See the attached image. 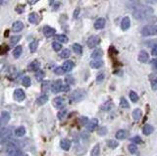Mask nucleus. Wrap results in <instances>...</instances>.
Listing matches in <instances>:
<instances>
[{
    "label": "nucleus",
    "mask_w": 157,
    "mask_h": 156,
    "mask_svg": "<svg viewBox=\"0 0 157 156\" xmlns=\"http://www.w3.org/2000/svg\"><path fill=\"white\" fill-rule=\"evenodd\" d=\"M104 78H105V75H104V73L101 72V73H99V74L96 76V79H95V81H96V82H98V84H99V82L104 81Z\"/></svg>",
    "instance_id": "obj_45"
},
{
    "label": "nucleus",
    "mask_w": 157,
    "mask_h": 156,
    "mask_svg": "<svg viewBox=\"0 0 157 156\" xmlns=\"http://www.w3.org/2000/svg\"><path fill=\"white\" fill-rule=\"evenodd\" d=\"M55 38H56V40L58 42H60V43H67L68 40H69V39H68V36L65 35H57Z\"/></svg>",
    "instance_id": "obj_30"
},
{
    "label": "nucleus",
    "mask_w": 157,
    "mask_h": 156,
    "mask_svg": "<svg viewBox=\"0 0 157 156\" xmlns=\"http://www.w3.org/2000/svg\"><path fill=\"white\" fill-rule=\"evenodd\" d=\"M141 117H143V112H141V110L140 109H135L134 111H133V118H134V120L135 121H138V120H140Z\"/></svg>",
    "instance_id": "obj_23"
},
{
    "label": "nucleus",
    "mask_w": 157,
    "mask_h": 156,
    "mask_svg": "<svg viewBox=\"0 0 157 156\" xmlns=\"http://www.w3.org/2000/svg\"><path fill=\"white\" fill-rule=\"evenodd\" d=\"M9 120H10V113L7 111H3L1 113V115H0V121H1V123L6 124L8 123Z\"/></svg>",
    "instance_id": "obj_21"
},
{
    "label": "nucleus",
    "mask_w": 157,
    "mask_h": 156,
    "mask_svg": "<svg viewBox=\"0 0 157 156\" xmlns=\"http://www.w3.org/2000/svg\"><path fill=\"white\" fill-rule=\"evenodd\" d=\"M22 52H23V47L21 45H18V46L15 47V49L13 51V56L17 59V58H19L22 55Z\"/></svg>",
    "instance_id": "obj_27"
},
{
    "label": "nucleus",
    "mask_w": 157,
    "mask_h": 156,
    "mask_svg": "<svg viewBox=\"0 0 157 156\" xmlns=\"http://www.w3.org/2000/svg\"><path fill=\"white\" fill-rule=\"evenodd\" d=\"M70 90V84H63V87H62V91H64V92H67V91Z\"/></svg>",
    "instance_id": "obj_53"
},
{
    "label": "nucleus",
    "mask_w": 157,
    "mask_h": 156,
    "mask_svg": "<svg viewBox=\"0 0 157 156\" xmlns=\"http://www.w3.org/2000/svg\"><path fill=\"white\" fill-rule=\"evenodd\" d=\"M120 107H122L123 109H128L130 107V104L125 97H121V99H120Z\"/></svg>",
    "instance_id": "obj_33"
},
{
    "label": "nucleus",
    "mask_w": 157,
    "mask_h": 156,
    "mask_svg": "<svg viewBox=\"0 0 157 156\" xmlns=\"http://www.w3.org/2000/svg\"><path fill=\"white\" fill-rule=\"evenodd\" d=\"M128 149L131 154H135V152L137 151V146L135 143H131L130 145H128Z\"/></svg>",
    "instance_id": "obj_39"
},
{
    "label": "nucleus",
    "mask_w": 157,
    "mask_h": 156,
    "mask_svg": "<svg viewBox=\"0 0 157 156\" xmlns=\"http://www.w3.org/2000/svg\"><path fill=\"white\" fill-rule=\"evenodd\" d=\"M104 65V62L101 59H94L90 63V66L92 69H100Z\"/></svg>",
    "instance_id": "obj_16"
},
{
    "label": "nucleus",
    "mask_w": 157,
    "mask_h": 156,
    "mask_svg": "<svg viewBox=\"0 0 157 156\" xmlns=\"http://www.w3.org/2000/svg\"><path fill=\"white\" fill-rule=\"evenodd\" d=\"M131 26V20L129 17H124L121 22V29L123 30H128Z\"/></svg>",
    "instance_id": "obj_15"
},
{
    "label": "nucleus",
    "mask_w": 157,
    "mask_h": 156,
    "mask_svg": "<svg viewBox=\"0 0 157 156\" xmlns=\"http://www.w3.org/2000/svg\"><path fill=\"white\" fill-rule=\"evenodd\" d=\"M66 114H67L66 110H61V111L58 112L57 117H58V119H59V120H63V119L66 117Z\"/></svg>",
    "instance_id": "obj_44"
},
{
    "label": "nucleus",
    "mask_w": 157,
    "mask_h": 156,
    "mask_svg": "<svg viewBox=\"0 0 157 156\" xmlns=\"http://www.w3.org/2000/svg\"><path fill=\"white\" fill-rule=\"evenodd\" d=\"M154 13L152 7L145 5H140L137 7L133 12V17L137 21H143L146 20L147 18H150L152 16V14Z\"/></svg>",
    "instance_id": "obj_1"
},
{
    "label": "nucleus",
    "mask_w": 157,
    "mask_h": 156,
    "mask_svg": "<svg viewBox=\"0 0 157 156\" xmlns=\"http://www.w3.org/2000/svg\"><path fill=\"white\" fill-rule=\"evenodd\" d=\"M102 55H103V51L101 50L100 48H97V49H95L91 53V57L93 58V59H100V58L102 57Z\"/></svg>",
    "instance_id": "obj_25"
},
{
    "label": "nucleus",
    "mask_w": 157,
    "mask_h": 156,
    "mask_svg": "<svg viewBox=\"0 0 157 156\" xmlns=\"http://www.w3.org/2000/svg\"><path fill=\"white\" fill-rule=\"evenodd\" d=\"M49 87H50V82L49 81H43L41 84V90L45 92V91H47L49 90Z\"/></svg>",
    "instance_id": "obj_40"
},
{
    "label": "nucleus",
    "mask_w": 157,
    "mask_h": 156,
    "mask_svg": "<svg viewBox=\"0 0 157 156\" xmlns=\"http://www.w3.org/2000/svg\"><path fill=\"white\" fill-rule=\"evenodd\" d=\"M14 99L17 100V101H23V100L26 98V93L22 88H17V90H14L13 93Z\"/></svg>",
    "instance_id": "obj_7"
},
{
    "label": "nucleus",
    "mask_w": 157,
    "mask_h": 156,
    "mask_svg": "<svg viewBox=\"0 0 157 156\" xmlns=\"http://www.w3.org/2000/svg\"><path fill=\"white\" fill-rule=\"evenodd\" d=\"M24 23L21 22V21H16V22L13 23V25H12V30H13L14 32H22L24 30Z\"/></svg>",
    "instance_id": "obj_9"
},
{
    "label": "nucleus",
    "mask_w": 157,
    "mask_h": 156,
    "mask_svg": "<svg viewBox=\"0 0 157 156\" xmlns=\"http://www.w3.org/2000/svg\"><path fill=\"white\" fill-rule=\"evenodd\" d=\"M145 2H147L148 4H156L157 0H145Z\"/></svg>",
    "instance_id": "obj_54"
},
{
    "label": "nucleus",
    "mask_w": 157,
    "mask_h": 156,
    "mask_svg": "<svg viewBox=\"0 0 157 156\" xmlns=\"http://www.w3.org/2000/svg\"><path fill=\"white\" fill-rule=\"evenodd\" d=\"M129 96H130V99L132 100V102H137L138 101V95H137V93L135 92V91H130V94H129Z\"/></svg>",
    "instance_id": "obj_37"
},
{
    "label": "nucleus",
    "mask_w": 157,
    "mask_h": 156,
    "mask_svg": "<svg viewBox=\"0 0 157 156\" xmlns=\"http://www.w3.org/2000/svg\"><path fill=\"white\" fill-rule=\"evenodd\" d=\"M149 59V55L145 50H141L138 53V61L140 63H146Z\"/></svg>",
    "instance_id": "obj_12"
},
{
    "label": "nucleus",
    "mask_w": 157,
    "mask_h": 156,
    "mask_svg": "<svg viewBox=\"0 0 157 156\" xmlns=\"http://www.w3.org/2000/svg\"><path fill=\"white\" fill-rule=\"evenodd\" d=\"M48 95L46 93H43V94H41V96L38 97V99H36V104L39 106H41V105H44V104L48 101Z\"/></svg>",
    "instance_id": "obj_20"
},
{
    "label": "nucleus",
    "mask_w": 157,
    "mask_h": 156,
    "mask_svg": "<svg viewBox=\"0 0 157 156\" xmlns=\"http://www.w3.org/2000/svg\"><path fill=\"white\" fill-rule=\"evenodd\" d=\"M97 126H98V120H97L96 118H93V119H91V120L88 123L87 129H88V131H93L95 129H96Z\"/></svg>",
    "instance_id": "obj_11"
},
{
    "label": "nucleus",
    "mask_w": 157,
    "mask_h": 156,
    "mask_svg": "<svg viewBox=\"0 0 157 156\" xmlns=\"http://www.w3.org/2000/svg\"><path fill=\"white\" fill-rule=\"evenodd\" d=\"M99 42H100L99 36H97V35H91V36H90V38H88L87 45H88V48L92 49V48L96 47V45L99 44Z\"/></svg>",
    "instance_id": "obj_5"
},
{
    "label": "nucleus",
    "mask_w": 157,
    "mask_h": 156,
    "mask_svg": "<svg viewBox=\"0 0 157 156\" xmlns=\"http://www.w3.org/2000/svg\"><path fill=\"white\" fill-rule=\"evenodd\" d=\"M20 39H21V35H14V36H12L11 39H10L11 44L12 45H15V44L18 43V42L20 41Z\"/></svg>",
    "instance_id": "obj_42"
},
{
    "label": "nucleus",
    "mask_w": 157,
    "mask_h": 156,
    "mask_svg": "<svg viewBox=\"0 0 157 156\" xmlns=\"http://www.w3.org/2000/svg\"><path fill=\"white\" fill-rule=\"evenodd\" d=\"M54 73L57 75H63L64 73H65V71H64V69L62 67H57V68L54 69Z\"/></svg>",
    "instance_id": "obj_47"
},
{
    "label": "nucleus",
    "mask_w": 157,
    "mask_h": 156,
    "mask_svg": "<svg viewBox=\"0 0 157 156\" xmlns=\"http://www.w3.org/2000/svg\"><path fill=\"white\" fill-rule=\"evenodd\" d=\"M151 54L153 56H157V43H155L151 48Z\"/></svg>",
    "instance_id": "obj_52"
},
{
    "label": "nucleus",
    "mask_w": 157,
    "mask_h": 156,
    "mask_svg": "<svg viewBox=\"0 0 157 156\" xmlns=\"http://www.w3.org/2000/svg\"><path fill=\"white\" fill-rule=\"evenodd\" d=\"M39 68H41V63L38 62V61H33L32 63L29 64V70L30 71H33V72H38Z\"/></svg>",
    "instance_id": "obj_19"
},
{
    "label": "nucleus",
    "mask_w": 157,
    "mask_h": 156,
    "mask_svg": "<svg viewBox=\"0 0 157 156\" xmlns=\"http://www.w3.org/2000/svg\"><path fill=\"white\" fill-rule=\"evenodd\" d=\"M42 32H43V35L46 36V38H51V36H53L55 33H56V30L53 27H49V26H45L43 27V30H42Z\"/></svg>",
    "instance_id": "obj_10"
},
{
    "label": "nucleus",
    "mask_w": 157,
    "mask_h": 156,
    "mask_svg": "<svg viewBox=\"0 0 157 156\" xmlns=\"http://www.w3.org/2000/svg\"><path fill=\"white\" fill-rule=\"evenodd\" d=\"M80 13H81V10H80V8H76L75 11H74V13H73V18H74V19H78Z\"/></svg>",
    "instance_id": "obj_48"
},
{
    "label": "nucleus",
    "mask_w": 157,
    "mask_h": 156,
    "mask_svg": "<svg viewBox=\"0 0 157 156\" xmlns=\"http://www.w3.org/2000/svg\"><path fill=\"white\" fill-rule=\"evenodd\" d=\"M107 133H108V131H107V128L106 127H101L99 128V130L97 131V134H99V136H106Z\"/></svg>",
    "instance_id": "obj_43"
},
{
    "label": "nucleus",
    "mask_w": 157,
    "mask_h": 156,
    "mask_svg": "<svg viewBox=\"0 0 157 156\" xmlns=\"http://www.w3.org/2000/svg\"><path fill=\"white\" fill-rule=\"evenodd\" d=\"M80 122L82 125H87L88 123V119L87 117H81L80 118Z\"/></svg>",
    "instance_id": "obj_51"
},
{
    "label": "nucleus",
    "mask_w": 157,
    "mask_h": 156,
    "mask_svg": "<svg viewBox=\"0 0 157 156\" xmlns=\"http://www.w3.org/2000/svg\"><path fill=\"white\" fill-rule=\"evenodd\" d=\"M53 106L56 109H62L65 106V99L62 96H57L53 99Z\"/></svg>",
    "instance_id": "obj_8"
},
{
    "label": "nucleus",
    "mask_w": 157,
    "mask_h": 156,
    "mask_svg": "<svg viewBox=\"0 0 157 156\" xmlns=\"http://www.w3.org/2000/svg\"><path fill=\"white\" fill-rule=\"evenodd\" d=\"M29 22L30 24H38V15L36 13H30L29 16Z\"/></svg>",
    "instance_id": "obj_28"
},
{
    "label": "nucleus",
    "mask_w": 157,
    "mask_h": 156,
    "mask_svg": "<svg viewBox=\"0 0 157 156\" xmlns=\"http://www.w3.org/2000/svg\"><path fill=\"white\" fill-rule=\"evenodd\" d=\"M112 107V101L111 100H108L107 102H105L102 105V110H109Z\"/></svg>",
    "instance_id": "obj_46"
},
{
    "label": "nucleus",
    "mask_w": 157,
    "mask_h": 156,
    "mask_svg": "<svg viewBox=\"0 0 157 156\" xmlns=\"http://www.w3.org/2000/svg\"><path fill=\"white\" fill-rule=\"evenodd\" d=\"M131 139L134 143H135V144H137V143H141V142H143L140 136H134L133 139Z\"/></svg>",
    "instance_id": "obj_49"
},
{
    "label": "nucleus",
    "mask_w": 157,
    "mask_h": 156,
    "mask_svg": "<svg viewBox=\"0 0 157 156\" xmlns=\"http://www.w3.org/2000/svg\"><path fill=\"white\" fill-rule=\"evenodd\" d=\"M85 96V91L84 90H74L70 96V101L71 102H78L84 99Z\"/></svg>",
    "instance_id": "obj_4"
},
{
    "label": "nucleus",
    "mask_w": 157,
    "mask_h": 156,
    "mask_svg": "<svg viewBox=\"0 0 157 156\" xmlns=\"http://www.w3.org/2000/svg\"><path fill=\"white\" fill-rule=\"evenodd\" d=\"M115 136H116V139H117L124 140V139H126V137H127L128 133H127V131H125V130H119L116 133Z\"/></svg>",
    "instance_id": "obj_22"
},
{
    "label": "nucleus",
    "mask_w": 157,
    "mask_h": 156,
    "mask_svg": "<svg viewBox=\"0 0 157 156\" xmlns=\"http://www.w3.org/2000/svg\"><path fill=\"white\" fill-rule=\"evenodd\" d=\"M100 155V146L99 144H95L93 146V148L91 149V152H90V156H99Z\"/></svg>",
    "instance_id": "obj_29"
},
{
    "label": "nucleus",
    "mask_w": 157,
    "mask_h": 156,
    "mask_svg": "<svg viewBox=\"0 0 157 156\" xmlns=\"http://www.w3.org/2000/svg\"><path fill=\"white\" fill-rule=\"evenodd\" d=\"M22 84L24 85L25 87H30V84H32V81H30V78L26 76V77H24L22 79Z\"/></svg>",
    "instance_id": "obj_36"
},
{
    "label": "nucleus",
    "mask_w": 157,
    "mask_h": 156,
    "mask_svg": "<svg viewBox=\"0 0 157 156\" xmlns=\"http://www.w3.org/2000/svg\"><path fill=\"white\" fill-rule=\"evenodd\" d=\"M38 40H33L30 43V50L32 53H35V52L38 50Z\"/></svg>",
    "instance_id": "obj_32"
},
{
    "label": "nucleus",
    "mask_w": 157,
    "mask_h": 156,
    "mask_svg": "<svg viewBox=\"0 0 157 156\" xmlns=\"http://www.w3.org/2000/svg\"><path fill=\"white\" fill-rule=\"evenodd\" d=\"M2 2H3V0H0V7H1V5H2Z\"/></svg>",
    "instance_id": "obj_55"
},
{
    "label": "nucleus",
    "mask_w": 157,
    "mask_h": 156,
    "mask_svg": "<svg viewBox=\"0 0 157 156\" xmlns=\"http://www.w3.org/2000/svg\"><path fill=\"white\" fill-rule=\"evenodd\" d=\"M150 85H151L152 90H157V77L154 75H150Z\"/></svg>",
    "instance_id": "obj_26"
},
{
    "label": "nucleus",
    "mask_w": 157,
    "mask_h": 156,
    "mask_svg": "<svg viewBox=\"0 0 157 156\" xmlns=\"http://www.w3.org/2000/svg\"><path fill=\"white\" fill-rule=\"evenodd\" d=\"M60 146H61V148H62L63 150L68 151V150H70L71 146H72V143H71V140L70 139H62L60 142Z\"/></svg>",
    "instance_id": "obj_14"
},
{
    "label": "nucleus",
    "mask_w": 157,
    "mask_h": 156,
    "mask_svg": "<svg viewBox=\"0 0 157 156\" xmlns=\"http://www.w3.org/2000/svg\"><path fill=\"white\" fill-rule=\"evenodd\" d=\"M15 134H16V136H24L25 134H26V128L21 126V127H18L16 130H15Z\"/></svg>",
    "instance_id": "obj_24"
},
{
    "label": "nucleus",
    "mask_w": 157,
    "mask_h": 156,
    "mask_svg": "<svg viewBox=\"0 0 157 156\" xmlns=\"http://www.w3.org/2000/svg\"><path fill=\"white\" fill-rule=\"evenodd\" d=\"M107 145H108L109 148L115 149L119 146V142L115 139H110V140H108V142H107Z\"/></svg>",
    "instance_id": "obj_34"
},
{
    "label": "nucleus",
    "mask_w": 157,
    "mask_h": 156,
    "mask_svg": "<svg viewBox=\"0 0 157 156\" xmlns=\"http://www.w3.org/2000/svg\"><path fill=\"white\" fill-rule=\"evenodd\" d=\"M153 131H154V128H153V126H151V125L146 124L143 127V134L144 136H149Z\"/></svg>",
    "instance_id": "obj_18"
},
{
    "label": "nucleus",
    "mask_w": 157,
    "mask_h": 156,
    "mask_svg": "<svg viewBox=\"0 0 157 156\" xmlns=\"http://www.w3.org/2000/svg\"><path fill=\"white\" fill-rule=\"evenodd\" d=\"M105 19L104 18H98L94 22V29L95 30H102L105 27Z\"/></svg>",
    "instance_id": "obj_17"
},
{
    "label": "nucleus",
    "mask_w": 157,
    "mask_h": 156,
    "mask_svg": "<svg viewBox=\"0 0 157 156\" xmlns=\"http://www.w3.org/2000/svg\"><path fill=\"white\" fill-rule=\"evenodd\" d=\"M73 51L75 52L76 54L81 55L82 53V47L81 44L79 43H74L73 44Z\"/></svg>",
    "instance_id": "obj_31"
},
{
    "label": "nucleus",
    "mask_w": 157,
    "mask_h": 156,
    "mask_svg": "<svg viewBox=\"0 0 157 156\" xmlns=\"http://www.w3.org/2000/svg\"><path fill=\"white\" fill-rule=\"evenodd\" d=\"M65 82L68 84H72L75 82V79H74L72 77H70V76H68V77H66V79H65Z\"/></svg>",
    "instance_id": "obj_50"
},
{
    "label": "nucleus",
    "mask_w": 157,
    "mask_h": 156,
    "mask_svg": "<svg viewBox=\"0 0 157 156\" xmlns=\"http://www.w3.org/2000/svg\"><path fill=\"white\" fill-rule=\"evenodd\" d=\"M44 77H45V74L43 71H41V70H38V71L35 73V79H38V82H41Z\"/></svg>",
    "instance_id": "obj_38"
},
{
    "label": "nucleus",
    "mask_w": 157,
    "mask_h": 156,
    "mask_svg": "<svg viewBox=\"0 0 157 156\" xmlns=\"http://www.w3.org/2000/svg\"><path fill=\"white\" fill-rule=\"evenodd\" d=\"M6 153L8 156H22L23 152L14 143H8L6 145Z\"/></svg>",
    "instance_id": "obj_2"
},
{
    "label": "nucleus",
    "mask_w": 157,
    "mask_h": 156,
    "mask_svg": "<svg viewBox=\"0 0 157 156\" xmlns=\"http://www.w3.org/2000/svg\"><path fill=\"white\" fill-rule=\"evenodd\" d=\"M74 66H75V64H74L73 61L67 60V61H65V62L63 63L62 68L64 69L65 73H68V72H71V71H72L73 68H74Z\"/></svg>",
    "instance_id": "obj_13"
},
{
    "label": "nucleus",
    "mask_w": 157,
    "mask_h": 156,
    "mask_svg": "<svg viewBox=\"0 0 157 156\" xmlns=\"http://www.w3.org/2000/svg\"><path fill=\"white\" fill-rule=\"evenodd\" d=\"M141 35L143 36H151L157 35V25H147L141 29Z\"/></svg>",
    "instance_id": "obj_3"
},
{
    "label": "nucleus",
    "mask_w": 157,
    "mask_h": 156,
    "mask_svg": "<svg viewBox=\"0 0 157 156\" xmlns=\"http://www.w3.org/2000/svg\"><path fill=\"white\" fill-rule=\"evenodd\" d=\"M62 87H63V82L61 79H56L51 84V91L53 93H59L62 91Z\"/></svg>",
    "instance_id": "obj_6"
},
{
    "label": "nucleus",
    "mask_w": 157,
    "mask_h": 156,
    "mask_svg": "<svg viewBox=\"0 0 157 156\" xmlns=\"http://www.w3.org/2000/svg\"><path fill=\"white\" fill-rule=\"evenodd\" d=\"M52 48H53L54 51L58 52V51H60L61 49H62V44L58 41H54L53 43H52Z\"/></svg>",
    "instance_id": "obj_41"
},
{
    "label": "nucleus",
    "mask_w": 157,
    "mask_h": 156,
    "mask_svg": "<svg viewBox=\"0 0 157 156\" xmlns=\"http://www.w3.org/2000/svg\"><path fill=\"white\" fill-rule=\"evenodd\" d=\"M70 56H71V50L68 49V48L63 49L62 52L60 53V57L62 58V59H67V58H69Z\"/></svg>",
    "instance_id": "obj_35"
}]
</instances>
